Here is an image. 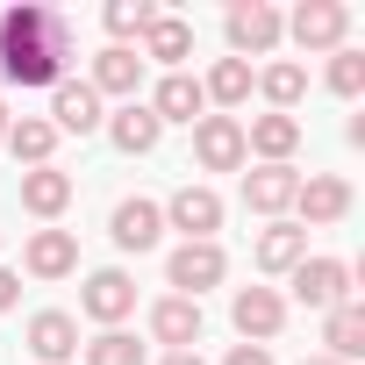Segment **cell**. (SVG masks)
<instances>
[{
    "label": "cell",
    "instance_id": "1",
    "mask_svg": "<svg viewBox=\"0 0 365 365\" xmlns=\"http://www.w3.org/2000/svg\"><path fill=\"white\" fill-rule=\"evenodd\" d=\"M72 58V22L65 8H43V0H15L0 15V79L8 86H58Z\"/></svg>",
    "mask_w": 365,
    "mask_h": 365
},
{
    "label": "cell",
    "instance_id": "2",
    "mask_svg": "<svg viewBox=\"0 0 365 365\" xmlns=\"http://www.w3.org/2000/svg\"><path fill=\"white\" fill-rule=\"evenodd\" d=\"M222 272H230L222 244H179L165 258V287H179V301H201L208 287H222Z\"/></svg>",
    "mask_w": 365,
    "mask_h": 365
},
{
    "label": "cell",
    "instance_id": "3",
    "mask_svg": "<svg viewBox=\"0 0 365 365\" xmlns=\"http://www.w3.org/2000/svg\"><path fill=\"white\" fill-rule=\"evenodd\" d=\"M287 36H294L301 51H344V36H351V8H344V0H301L294 22H287Z\"/></svg>",
    "mask_w": 365,
    "mask_h": 365
},
{
    "label": "cell",
    "instance_id": "4",
    "mask_svg": "<svg viewBox=\"0 0 365 365\" xmlns=\"http://www.w3.org/2000/svg\"><path fill=\"white\" fill-rule=\"evenodd\" d=\"M279 36H287L279 8H265V0H237V8H230V51H237L244 65L265 58V51H279Z\"/></svg>",
    "mask_w": 365,
    "mask_h": 365
},
{
    "label": "cell",
    "instance_id": "5",
    "mask_svg": "<svg viewBox=\"0 0 365 365\" xmlns=\"http://www.w3.org/2000/svg\"><path fill=\"white\" fill-rule=\"evenodd\" d=\"M43 122H51L58 136H93L108 115H101V93H93L86 79H58V86H51V115H43Z\"/></svg>",
    "mask_w": 365,
    "mask_h": 365
},
{
    "label": "cell",
    "instance_id": "6",
    "mask_svg": "<svg viewBox=\"0 0 365 365\" xmlns=\"http://www.w3.org/2000/svg\"><path fill=\"white\" fill-rule=\"evenodd\" d=\"M194 158H201V172H237L251 150H244V122L237 115H201L194 122Z\"/></svg>",
    "mask_w": 365,
    "mask_h": 365
},
{
    "label": "cell",
    "instance_id": "7",
    "mask_svg": "<svg viewBox=\"0 0 365 365\" xmlns=\"http://www.w3.org/2000/svg\"><path fill=\"white\" fill-rule=\"evenodd\" d=\"M294 301L329 315L336 301H351V265H344V258H301V265H294Z\"/></svg>",
    "mask_w": 365,
    "mask_h": 365
},
{
    "label": "cell",
    "instance_id": "8",
    "mask_svg": "<svg viewBox=\"0 0 365 365\" xmlns=\"http://www.w3.org/2000/svg\"><path fill=\"white\" fill-rule=\"evenodd\" d=\"M230 322H237V336H244V344H272V336L287 329V301H279L272 287H237Z\"/></svg>",
    "mask_w": 365,
    "mask_h": 365
},
{
    "label": "cell",
    "instance_id": "9",
    "mask_svg": "<svg viewBox=\"0 0 365 365\" xmlns=\"http://www.w3.org/2000/svg\"><path fill=\"white\" fill-rule=\"evenodd\" d=\"M165 222L187 230V244H215V230H222V194H215V187H179V194L165 201Z\"/></svg>",
    "mask_w": 365,
    "mask_h": 365
},
{
    "label": "cell",
    "instance_id": "10",
    "mask_svg": "<svg viewBox=\"0 0 365 365\" xmlns=\"http://www.w3.org/2000/svg\"><path fill=\"white\" fill-rule=\"evenodd\" d=\"M294 194H301V172L294 165H258V172H244V208L251 215H287L294 208Z\"/></svg>",
    "mask_w": 365,
    "mask_h": 365
},
{
    "label": "cell",
    "instance_id": "11",
    "mask_svg": "<svg viewBox=\"0 0 365 365\" xmlns=\"http://www.w3.org/2000/svg\"><path fill=\"white\" fill-rule=\"evenodd\" d=\"M143 108L158 115V129H165V122H201V115H208V93H201V79H194V72H165V79H158V93H150Z\"/></svg>",
    "mask_w": 365,
    "mask_h": 365
},
{
    "label": "cell",
    "instance_id": "12",
    "mask_svg": "<svg viewBox=\"0 0 365 365\" xmlns=\"http://www.w3.org/2000/svg\"><path fill=\"white\" fill-rule=\"evenodd\" d=\"M294 208L308 215V230H329V222H344V215H351V179H336V172H315V179H301Z\"/></svg>",
    "mask_w": 365,
    "mask_h": 365
},
{
    "label": "cell",
    "instance_id": "13",
    "mask_svg": "<svg viewBox=\"0 0 365 365\" xmlns=\"http://www.w3.org/2000/svg\"><path fill=\"white\" fill-rule=\"evenodd\" d=\"M79 308H86V315H93L101 329H115V322H122V315L136 308V279L108 265V272H93V279H86V294H79Z\"/></svg>",
    "mask_w": 365,
    "mask_h": 365
},
{
    "label": "cell",
    "instance_id": "14",
    "mask_svg": "<svg viewBox=\"0 0 365 365\" xmlns=\"http://www.w3.org/2000/svg\"><path fill=\"white\" fill-rule=\"evenodd\" d=\"M29 351H36V365H65V358H79V322H72L65 308L29 315Z\"/></svg>",
    "mask_w": 365,
    "mask_h": 365
},
{
    "label": "cell",
    "instance_id": "15",
    "mask_svg": "<svg viewBox=\"0 0 365 365\" xmlns=\"http://www.w3.org/2000/svg\"><path fill=\"white\" fill-rule=\"evenodd\" d=\"M22 208H29L36 222H58V215L72 208V172H58V165L22 172Z\"/></svg>",
    "mask_w": 365,
    "mask_h": 365
},
{
    "label": "cell",
    "instance_id": "16",
    "mask_svg": "<svg viewBox=\"0 0 365 365\" xmlns=\"http://www.w3.org/2000/svg\"><path fill=\"white\" fill-rule=\"evenodd\" d=\"M22 265L36 279H65V272H79V237L72 230H36L29 251H22Z\"/></svg>",
    "mask_w": 365,
    "mask_h": 365
},
{
    "label": "cell",
    "instance_id": "17",
    "mask_svg": "<svg viewBox=\"0 0 365 365\" xmlns=\"http://www.w3.org/2000/svg\"><path fill=\"white\" fill-rule=\"evenodd\" d=\"M150 336H158V344H172V351H194V344H201V301L165 294V301L150 308Z\"/></svg>",
    "mask_w": 365,
    "mask_h": 365
},
{
    "label": "cell",
    "instance_id": "18",
    "mask_svg": "<svg viewBox=\"0 0 365 365\" xmlns=\"http://www.w3.org/2000/svg\"><path fill=\"white\" fill-rule=\"evenodd\" d=\"M108 237H115L122 251H150V244L165 237V208H158V201H122L115 222H108Z\"/></svg>",
    "mask_w": 365,
    "mask_h": 365
},
{
    "label": "cell",
    "instance_id": "19",
    "mask_svg": "<svg viewBox=\"0 0 365 365\" xmlns=\"http://www.w3.org/2000/svg\"><path fill=\"white\" fill-rule=\"evenodd\" d=\"M251 258H258V272H294V265L308 258V230H301V222H272V230H258Z\"/></svg>",
    "mask_w": 365,
    "mask_h": 365
},
{
    "label": "cell",
    "instance_id": "20",
    "mask_svg": "<svg viewBox=\"0 0 365 365\" xmlns=\"http://www.w3.org/2000/svg\"><path fill=\"white\" fill-rule=\"evenodd\" d=\"M244 150H258L265 165H287V158L301 150V122H294V115H258V122L244 129Z\"/></svg>",
    "mask_w": 365,
    "mask_h": 365
},
{
    "label": "cell",
    "instance_id": "21",
    "mask_svg": "<svg viewBox=\"0 0 365 365\" xmlns=\"http://www.w3.org/2000/svg\"><path fill=\"white\" fill-rule=\"evenodd\" d=\"M322 344H329L336 365H358V358H365V308H358V301H336L329 322H322Z\"/></svg>",
    "mask_w": 365,
    "mask_h": 365
},
{
    "label": "cell",
    "instance_id": "22",
    "mask_svg": "<svg viewBox=\"0 0 365 365\" xmlns=\"http://www.w3.org/2000/svg\"><path fill=\"white\" fill-rule=\"evenodd\" d=\"M93 93H129L136 101V86H143V58L136 51H122V43H108L101 58H93V79H86Z\"/></svg>",
    "mask_w": 365,
    "mask_h": 365
},
{
    "label": "cell",
    "instance_id": "23",
    "mask_svg": "<svg viewBox=\"0 0 365 365\" xmlns=\"http://www.w3.org/2000/svg\"><path fill=\"white\" fill-rule=\"evenodd\" d=\"M143 58H158L165 72H179V58H194V29L179 22V15H150V29H143Z\"/></svg>",
    "mask_w": 365,
    "mask_h": 365
},
{
    "label": "cell",
    "instance_id": "24",
    "mask_svg": "<svg viewBox=\"0 0 365 365\" xmlns=\"http://www.w3.org/2000/svg\"><path fill=\"white\" fill-rule=\"evenodd\" d=\"M108 136H115V150H129V158H143V150H158V115L143 108V101H129L122 115H108Z\"/></svg>",
    "mask_w": 365,
    "mask_h": 365
},
{
    "label": "cell",
    "instance_id": "25",
    "mask_svg": "<svg viewBox=\"0 0 365 365\" xmlns=\"http://www.w3.org/2000/svg\"><path fill=\"white\" fill-rule=\"evenodd\" d=\"M8 150L36 172V165H51V150H58V129L43 122V115H22V122H8Z\"/></svg>",
    "mask_w": 365,
    "mask_h": 365
},
{
    "label": "cell",
    "instance_id": "26",
    "mask_svg": "<svg viewBox=\"0 0 365 365\" xmlns=\"http://www.w3.org/2000/svg\"><path fill=\"white\" fill-rule=\"evenodd\" d=\"M201 93H208L215 108H244V101H251V65H244V58H222V65L201 79Z\"/></svg>",
    "mask_w": 365,
    "mask_h": 365
},
{
    "label": "cell",
    "instance_id": "27",
    "mask_svg": "<svg viewBox=\"0 0 365 365\" xmlns=\"http://www.w3.org/2000/svg\"><path fill=\"white\" fill-rule=\"evenodd\" d=\"M251 86H258V93L272 101V115H294V101L308 93V72H301V65H265V72H258Z\"/></svg>",
    "mask_w": 365,
    "mask_h": 365
},
{
    "label": "cell",
    "instance_id": "28",
    "mask_svg": "<svg viewBox=\"0 0 365 365\" xmlns=\"http://www.w3.org/2000/svg\"><path fill=\"white\" fill-rule=\"evenodd\" d=\"M79 365H143V344L129 329H101L93 344H79Z\"/></svg>",
    "mask_w": 365,
    "mask_h": 365
},
{
    "label": "cell",
    "instance_id": "29",
    "mask_svg": "<svg viewBox=\"0 0 365 365\" xmlns=\"http://www.w3.org/2000/svg\"><path fill=\"white\" fill-rule=\"evenodd\" d=\"M150 15H158L150 0H108V15H101V22H108V36L129 51V36H143V29H150Z\"/></svg>",
    "mask_w": 365,
    "mask_h": 365
},
{
    "label": "cell",
    "instance_id": "30",
    "mask_svg": "<svg viewBox=\"0 0 365 365\" xmlns=\"http://www.w3.org/2000/svg\"><path fill=\"white\" fill-rule=\"evenodd\" d=\"M329 93H344V101L365 93V51H329Z\"/></svg>",
    "mask_w": 365,
    "mask_h": 365
},
{
    "label": "cell",
    "instance_id": "31",
    "mask_svg": "<svg viewBox=\"0 0 365 365\" xmlns=\"http://www.w3.org/2000/svg\"><path fill=\"white\" fill-rule=\"evenodd\" d=\"M222 365H279V358H272L265 344H230V358H222Z\"/></svg>",
    "mask_w": 365,
    "mask_h": 365
},
{
    "label": "cell",
    "instance_id": "32",
    "mask_svg": "<svg viewBox=\"0 0 365 365\" xmlns=\"http://www.w3.org/2000/svg\"><path fill=\"white\" fill-rule=\"evenodd\" d=\"M15 301H22V279H15V272H8V265H0V315H8V308H15Z\"/></svg>",
    "mask_w": 365,
    "mask_h": 365
},
{
    "label": "cell",
    "instance_id": "33",
    "mask_svg": "<svg viewBox=\"0 0 365 365\" xmlns=\"http://www.w3.org/2000/svg\"><path fill=\"white\" fill-rule=\"evenodd\" d=\"M165 365H208V358H201V351H172Z\"/></svg>",
    "mask_w": 365,
    "mask_h": 365
},
{
    "label": "cell",
    "instance_id": "34",
    "mask_svg": "<svg viewBox=\"0 0 365 365\" xmlns=\"http://www.w3.org/2000/svg\"><path fill=\"white\" fill-rule=\"evenodd\" d=\"M0 143H8V108H0Z\"/></svg>",
    "mask_w": 365,
    "mask_h": 365
},
{
    "label": "cell",
    "instance_id": "35",
    "mask_svg": "<svg viewBox=\"0 0 365 365\" xmlns=\"http://www.w3.org/2000/svg\"><path fill=\"white\" fill-rule=\"evenodd\" d=\"M301 365H336V358H301Z\"/></svg>",
    "mask_w": 365,
    "mask_h": 365
}]
</instances>
